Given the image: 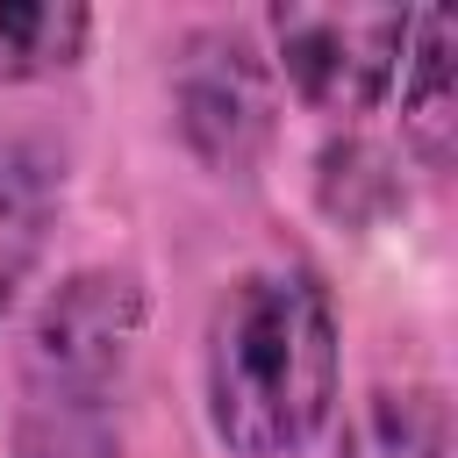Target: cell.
<instances>
[{
	"mask_svg": "<svg viewBox=\"0 0 458 458\" xmlns=\"http://www.w3.org/2000/svg\"><path fill=\"white\" fill-rule=\"evenodd\" d=\"M336 408V315L315 272H243L208 322V422L236 458H293Z\"/></svg>",
	"mask_w": 458,
	"mask_h": 458,
	"instance_id": "1",
	"label": "cell"
},
{
	"mask_svg": "<svg viewBox=\"0 0 458 458\" xmlns=\"http://www.w3.org/2000/svg\"><path fill=\"white\" fill-rule=\"evenodd\" d=\"M408 36L401 7H272L279 72L322 114H372L401 79Z\"/></svg>",
	"mask_w": 458,
	"mask_h": 458,
	"instance_id": "2",
	"label": "cell"
},
{
	"mask_svg": "<svg viewBox=\"0 0 458 458\" xmlns=\"http://www.w3.org/2000/svg\"><path fill=\"white\" fill-rule=\"evenodd\" d=\"M136 329H143V293L129 272L64 279L29 322V394L100 408L136 351Z\"/></svg>",
	"mask_w": 458,
	"mask_h": 458,
	"instance_id": "3",
	"label": "cell"
},
{
	"mask_svg": "<svg viewBox=\"0 0 458 458\" xmlns=\"http://www.w3.org/2000/svg\"><path fill=\"white\" fill-rule=\"evenodd\" d=\"M179 129L222 172H243L265 150L272 93H265V64L243 50V36H193V50L179 64Z\"/></svg>",
	"mask_w": 458,
	"mask_h": 458,
	"instance_id": "4",
	"label": "cell"
},
{
	"mask_svg": "<svg viewBox=\"0 0 458 458\" xmlns=\"http://www.w3.org/2000/svg\"><path fill=\"white\" fill-rule=\"evenodd\" d=\"M50 215H57V179L36 150H0V315L21 301L29 272L43 265L50 243Z\"/></svg>",
	"mask_w": 458,
	"mask_h": 458,
	"instance_id": "5",
	"label": "cell"
},
{
	"mask_svg": "<svg viewBox=\"0 0 458 458\" xmlns=\"http://www.w3.org/2000/svg\"><path fill=\"white\" fill-rule=\"evenodd\" d=\"M336 458H444V401L437 386H372L344 437Z\"/></svg>",
	"mask_w": 458,
	"mask_h": 458,
	"instance_id": "6",
	"label": "cell"
},
{
	"mask_svg": "<svg viewBox=\"0 0 458 458\" xmlns=\"http://www.w3.org/2000/svg\"><path fill=\"white\" fill-rule=\"evenodd\" d=\"M415 57H401V129L408 143L422 150V165H444L451 157V136H458V86H451V21L429 14L415 21L408 36Z\"/></svg>",
	"mask_w": 458,
	"mask_h": 458,
	"instance_id": "7",
	"label": "cell"
},
{
	"mask_svg": "<svg viewBox=\"0 0 458 458\" xmlns=\"http://www.w3.org/2000/svg\"><path fill=\"white\" fill-rule=\"evenodd\" d=\"M86 36H93V14H86V7H57V0H0V86L72 72L79 50H86Z\"/></svg>",
	"mask_w": 458,
	"mask_h": 458,
	"instance_id": "8",
	"label": "cell"
},
{
	"mask_svg": "<svg viewBox=\"0 0 458 458\" xmlns=\"http://www.w3.org/2000/svg\"><path fill=\"white\" fill-rule=\"evenodd\" d=\"M21 458H107V422H100V408L36 401L29 422H21Z\"/></svg>",
	"mask_w": 458,
	"mask_h": 458,
	"instance_id": "9",
	"label": "cell"
},
{
	"mask_svg": "<svg viewBox=\"0 0 458 458\" xmlns=\"http://www.w3.org/2000/svg\"><path fill=\"white\" fill-rule=\"evenodd\" d=\"M358 193H379V208H386V200H394V179H386V157H379V150L344 143V150L322 157V200L358 222Z\"/></svg>",
	"mask_w": 458,
	"mask_h": 458,
	"instance_id": "10",
	"label": "cell"
}]
</instances>
